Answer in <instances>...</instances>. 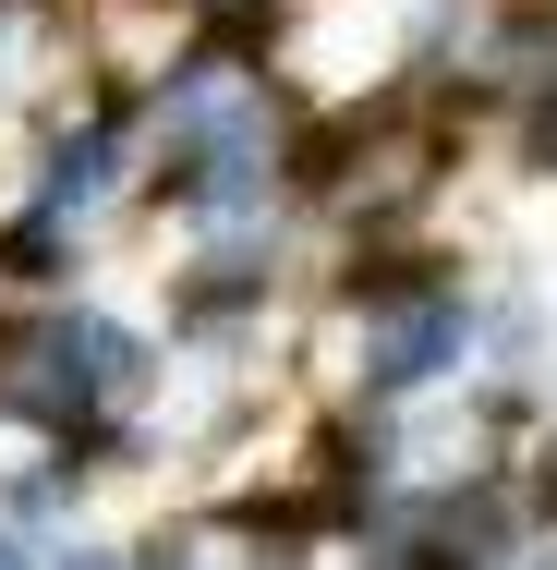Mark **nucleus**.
I'll return each instance as SVG.
<instances>
[{"mask_svg": "<svg viewBox=\"0 0 557 570\" xmlns=\"http://www.w3.org/2000/svg\"><path fill=\"white\" fill-rule=\"evenodd\" d=\"M534 570H557V547H546V559H534Z\"/></svg>", "mask_w": 557, "mask_h": 570, "instance_id": "nucleus-4", "label": "nucleus"}, {"mask_svg": "<svg viewBox=\"0 0 557 570\" xmlns=\"http://www.w3.org/2000/svg\"><path fill=\"white\" fill-rule=\"evenodd\" d=\"M110 170H121V121L98 110V121H73V134L49 146V170H37V219H24V230H49V243H61V230L110 195Z\"/></svg>", "mask_w": 557, "mask_h": 570, "instance_id": "nucleus-3", "label": "nucleus"}, {"mask_svg": "<svg viewBox=\"0 0 557 570\" xmlns=\"http://www.w3.org/2000/svg\"><path fill=\"white\" fill-rule=\"evenodd\" d=\"M279 183V121H267V86L242 61H182L170 86V134H158V195L182 219H255Z\"/></svg>", "mask_w": 557, "mask_h": 570, "instance_id": "nucleus-1", "label": "nucleus"}, {"mask_svg": "<svg viewBox=\"0 0 557 570\" xmlns=\"http://www.w3.org/2000/svg\"><path fill=\"white\" fill-rule=\"evenodd\" d=\"M460 352H473V304H460L448 279H425L412 304H388V316H376V341H364V389H376V401H400V389L448 376Z\"/></svg>", "mask_w": 557, "mask_h": 570, "instance_id": "nucleus-2", "label": "nucleus"}]
</instances>
